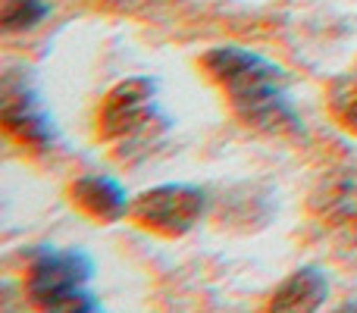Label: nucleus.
I'll list each match as a JSON object with an SVG mask.
<instances>
[{
    "instance_id": "nucleus-6",
    "label": "nucleus",
    "mask_w": 357,
    "mask_h": 313,
    "mask_svg": "<svg viewBox=\"0 0 357 313\" xmlns=\"http://www.w3.org/2000/svg\"><path fill=\"white\" fill-rule=\"evenodd\" d=\"M0 123H3L6 135L22 151H31V154H47L56 142L54 123H50L41 100L35 98V91H31L25 82H13V79L3 82Z\"/></svg>"
},
{
    "instance_id": "nucleus-2",
    "label": "nucleus",
    "mask_w": 357,
    "mask_h": 313,
    "mask_svg": "<svg viewBox=\"0 0 357 313\" xmlns=\"http://www.w3.org/2000/svg\"><path fill=\"white\" fill-rule=\"evenodd\" d=\"M157 82L135 75L123 79L104 94L98 110V138L116 151L119 160H126L135 151L148 148L163 129L167 116L157 110Z\"/></svg>"
},
{
    "instance_id": "nucleus-7",
    "label": "nucleus",
    "mask_w": 357,
    "mask_h": 313,
    "mask_svg": "<svg viewBox=\"0 0 357 313\" xmlns=\"http://www.w3.org/2000/svg\"><path fill=\"white\" fill-rule=\"evenodd\" d=\"M69 201L98 222H116L129 213L126 188L107 176H79L69 185Z\"/></svg>"
},
{
    "instance_id": "nucleus-4",
    "label": "nucleus",
    "mask_w": 357,
    "mask_h": 313,
    "mask_svg": "<svg viewBox=\"0 0 357 313\" xmlns=\"http://www.w3.org/2000/svg\"><path fill=\"white\" fill-rule=\"evenodd\" d=\"M307 213L323 245L342 264H357V166L323 176L307 201Z\"/></svg>"
},
{
    "instance_id": "nucleus-10",
    "label": "nucleus",
    "mask_w": 357,
    "mask_h": 313,
    "mask_svg": "<svg viewBox=\"0 0 357 313\" xmlns=\"http://www.w3.org/2000/svg\"><path fill=\"white\" fill-rule=\"evenodd\" d=\"M44 16H47V6L41 0H3L0 25H3V31H25L35 29Z\"/></svg>"
},
{
    "instance_id": "nucleus-3",
    "label": "nucleus",
    "mask_w": 357,
    "mask_h": 313,
    "mask_svg": "<svg viewBox=\"0 0 357 313\" xmlns=\"http://www.w3.org/2000/svg\"><path fill=\"white\" fill-rule=\"evenodd\" d=\"M91 273L94 264L82 251H31L25 264V298L38 310H98V301L88 291Z\"/></svg>"
},
{
    "instance_id": "nucleus-1",
    "label": "nucleus",
    "mask_w": 357,
    "mask_h": 313,
    "mask_svg": "<svg viewBox=\"0 0 357 313\" xmlns=\"http://www.w3.org/2000/svg\"><path fill=\"white\" fill-rule=\"evenodd\" d=\"M201 66L245 125L266 135L301 129V119L289 100V75L276 63L245 47H213L201 56Z\"/></svg>"
},
{
    "instance_id": "nucleus-9",
    "label": "nucleus",
    "mask_w": 357,
    "mask_h": 313,
    "mask_svg": "<svg viewBox=\"0 0 357 313\" xmlns=\"http://www.w3.org/2000/svg\"><path fill=\"white\" fill-rule=\"evenodd\" d=\"M329 113L345 132L357 135V75H342L329 88Z\"/></svg>"
},
{
    "instance_id": "nucleus-5",
    "label": "nucleus",
    "mask_w": 357,
    "mask_h": 313,
    "mask_svg": "<svg viewBox=\"0 0 357 313\" xmlns=\"http://www.w3.org/2000/svg\"><path fill=\"white\" fill-rule=\"evenodd\" d=\"M207 194L197 185H157L129 204V220L144 232L178 238L201 222Z\"/></svg>"
},
{
    "instance_id": "nucleus-8",
    "label": "nucleus",
    "mask_w": 357,
    "mask_h": 313,
    "mask_svg": "<svg viewBox=\"0 0 357 313\" xmlns=\"http://www.w3.org/2000/svg\"><path fill=\"white\" fill-rule=\"evenodd\" d=\"M329 295L326 276L317 266H301L295 270L270 298V310H289V313H307L317 310Z\"/></svg>"
}]
</instances>
